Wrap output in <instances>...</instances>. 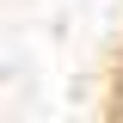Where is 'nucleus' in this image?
<instances>
[{"instance_id":"nucleus-1","label":"nucleus","mask_w":123,"mask_h":123,"mask_svg":"<svg viewBox=\"0 0 123 123\" xmlns=\"http://www.w3.org/2000/svg\"><path fill=\"white\" fill-rule=\"evenodd\" d=\"M0 123H123V0H0Z\"/></svg>"}]
</instances>
